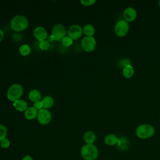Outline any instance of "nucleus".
<instances>
[{
	"label": "nucleus",
	"mask_w": 160,
	"mask_h": 160,
	"mask_svg": "<svg viewBox=\"0 0 160 160\" xmlns=\"http://www.w3.org/2000/svg\"><path fill=\"white\" fill-rule=\"evenodd\" d=\"M80 154L84 160H96L99 156V151L94 144H85L80 149Z\"/></svg>",
	"instance_id": "obj_1"
},
{
	"label": "nucleus",
	"mask_w": 160,
	"mask_h": 160,
	"mask_svg": "<svg viewBox=\"0 0 160 160\" xmlns=\"http://www.w3.org/2000/svg\"><path fill=\"white\" fill-rule=\"evenodd\" d=\"M11 29L16 32H21L26 29L29 26L28 18L23 15H16L10 21Z\"/></svg>",
	"instance_id": "obj_2"
},
{
	"label": "nucleus",
	"mask_w": 160,
	"mask_h": 160,
	"mask_svg": "<svg viewBox=\"0 0 160 160\" xmlns=\"http://www.w3.org/2000/svg\"><path fill=\"white\" fill-rule=\"evenodd\" d=\"M24 92L22 86L18 83H14L11 84L7 91V98L11 101H15L21 99Z\"/></svg>",
	"instance_id": "obj_3"
},
{
	"label": "nucleus",
	"mask_w": 160,
	"mask_h": 160,
	"mask_svg": "<svg viewBox=\"0 0 160 160\" xmlns=\"http://www.w3.org/2000/svg\"><path fill=\"white\" fill-rule=\"evenodd\" d=\"M155 133L154 128L149 124L139 125L136 129V136L140 139H148L152 137Z\"/></svg>",
	"instance_id": "obj_4"
},
{
	"label": "nucleus",
	"mask_w": 160,
	"mask_h": 160,
	"mask_svg": "<svg viewBox=\"0 0 160 160\" xmlns=\"http://www.w3.org/2000/svg\"><path fill=\"white\" fill-rule=\"evenodd\" d=\"M129 29V26L127 21L124 19L119 20L115 24L114 32L118 37L125 36Z\"/></svg>",
	"instance_id": "obj_5"
},
{
	"label": "nucleus",
	"mask_w": 160,
	"mask_h": 160,
	"mask_svg": "<svg viewBox=\"0 0 160 160\" xmlns=\"http://www.w3.org/2000/svg\"><path fill=\"white\" fill-rule=\"evenodd\" d=\"M81 46L86 52H92L96 46V41L93 36H84L81 41Z\"/></svg>",
	"instance_id": "obj_6"
},
{
	"label": "nucleus",
	"mask_w": 160,
	"mask_h": 160,
	"mask_svg": "<svg viewBox=\"0 0 160 160\" xmlns=\"http://www.w3.org/2000/svg\"><path fill=\"white\" fill-rule=\"evenodd\" d=\"M36 118L40 124L47 125L52 120V114L48 109L42 108L38 111Z\"/></svg>",
	"instance_id": "obj_7"
},
{
	"label": "nucleus",
	"mask_w": 160,
	"mask_h": 160,
	"mask_svg": "<svg viewBox=\"0 0 160 160\" xmlns=\"http://www.w3.org/2000/svg\"><path fill=\"white\" fill-rule=\"evenodd\" d=\"M66 29L65 26L61 23L56 24L51 31V35H52L56 41H61L63 38L66 36Z\"/></svg>",
	"instance_id": "obj_8"
},
{
	"label": "nucleus",
	"mask_w": 160,
	"mask_h": 160,
	"mask_svg": "<svg viewBox=\"0 0 160 160\" xmlns=\"http://www.w3.org/2000/svg\"><path fill=\"white\" fill-rule=\"evenodd\" d=\"M82 28L80 25L77 24L71 25L68 30V36L73 40L80 38L82 36Z\"/></svg>",
	"instance_id": "obj_9"
},
{
	"label": "nucleus",
	"mask_w": 160,
	"mask_h": 160,
	"mask_svg": "<svg viewBox=\"0 0 160 160\" xmlns=\"http://www.w3.org/2000/svg\"><path fill=\"white\" fill-rule=\"evenodd\" d=\"M33 35L34 38L38 40L39 42L45 39L48 38V32L46 29L41 26H36L33 31Z\"/></svg>",
	"instance_id": "obj_10"
},
{
	"label": "nucleus",
	"mask_w": 160,
	"mask_h": 160,
	"mask_svg": "<svg viewBox=\"0 0 160 160\" xmlns=\"http://www.w3.org/2000/svg\"><path fill=\"white\" fill-rule=\"evenodd\" d=\"M123 18L124 19L128 22H132L134 21L137 17V12L135 9L131 7H128L126 8L123 12Z\"/></svg>",
	"instance_id": "obj_11"
},
{
	"label": "nucleus",
	"mask_w": 160,
	"mask_h": 160,
	"mask_svg": "<svg viewBox=\"0 0 160 160\" xmlns=\"http://www.w3.org/2000/svg\"><path fill=\"white\" fill-rule=\"evenodd\" d=\"M14 108L19 112H24L28 108V102L22 99H18L13 102Z\"/></svg>",
	"instance_id": "obj_12"
},
{
	"label": "nucleus",
	"mask_w": 160,
	"mask_h": 160,
	"mask_svg": "<svg viewBox=\"0 0 160 160\" xmlns=\"http://www.w3.org/2000/svg\"><path fill=\"white\" fill-rule=\"evenodd\" d=\"M96 139V135L92 131H87L83 134V140L85 144H94Z\"/></svg>",
	"instance_id": "obj_13"
},
{
	"label": "nucleus",
	"mask_w": 160,
	"mask_h": 160,
	"mask_svg": "<svg viewBox=\"0 0 160 160\" xmlns=\"http://www.w3.org/2000/svg\"><path fill=\"white\" fill-rule=\"evenodd\" d=\"M24 112V116L28 120H33L37 118L38 111L33 106H29Z\"/></svg>",
	"instance_id": "obj_14"
},
{
	"label": "nucleus",
	"mask_w": 160,
	"mask_h": 160,
	"mask_svg": "<svg viewBox=\"0 0 160 160\" xmlns=\"http://www.w3.org/2000/svg\"><path fill=\"white\" fill-rule=\"evenodd\" d=\"M119 140V138L114 134H109L106 135L104 138V143L109 146H112L116 145Z\"/></svg>",
	"instance_id": "obj_15"
},
{
	"label": "nucleus",
	"mask_w": 160,
	"mask_h": 160,
	"mask_svg": "<svg viewBox=\"0 0 160 160\" xmlns=\"http://www.w3.org/2000/svg\"><path fill=\"white\" fill-rule=\"evenodd\" d=\"M28 98L31 101L34 102L41 100V94L39 90L36 89H32L28 93Z\"/></svg>",
	"instance_id": "obj_16"
},
{
	"label": "nucleus",
	"mask_w": 160,
	"mask_h": 160,
	"mask_svg": "<svg viewBox=\"0 0 160 160\" xmlns=\"http://www.w3.org/2000/svg\"><path fill=\"white\" fill-rule=\"evenodd\" d=\"M116 146L118 149L121 151H126L129 148V141L126 138L121 137V138H119Z\"/></svg>",
	"instance_id": "obj_17"
},
{
	"label": "nucleus",
	"mask_w": 160,
	"mask_h": 160,
	"mask_svg": "<svg viewBox=\"0 0 160 160\" xmlns=\"http://www.w3.org/2000/svg\"><path fill=\"white\" fill-rule=\"evenodd\" d=\"M41 102L42 103L43 108L48 109L49 108H51L54 105V100L52 96H46L42 99Z\"/></svg>",
	"instance_id": "obj_18"
},
{
	"label": "nucleus",
	"mask_w": 160,
	"mask_h": 160,
	"mask_svg": "<svg viewBox=\"0 0 160 160\" xmlns=\"http://www.w3.org/2000/svg\"><path fill=\"white\" fill-rule=\"evenodd\" d=\"M82 31L85 36H93L95 33V28L91 24H86L83 26Z\"/></svg>",
	"instance_id": "obj_19"
},
{
	"label": "nucleus",
	"mask_w": 160,
	"mask_h": 160,
	"mask_svg": "<svg viewBox=\"0 0 160 160\" xmlns=\"http://www.w3.org/2000/svg\"><path fill=\"white\" fill-rule=\"evenodd\" d=\"M134 69L131 64L128 65V66H125L124 68H123L122 75L125 78L129 79V78H132V76L134 75Z\"/></svg>",
	"instance_id": "obj_20"
},
{
	"label": "nucleus",
	"mask_w": 160,
	"mask_h": 160,
	"mask_svg": "<svg viewBox=\"0 0 160 160\" xmlns=\"http://www.w3.org/2000/svg\"><path fill=\"white\" fill-rule=\"evenodd\" d=\"M19 52L22 56H26L31 52V47L28 44H23L19 46Z\"/></svg>",
	"instance_id": "obj_21"
},
{
	"label": "nucleus",
	"mask_w": 160,
	"mask_h": 160,
	"mask_svg": "<svg viewBox=\"0 0 160 160\" xmlns=\"http://www.w3.org/2000/svg\"><path fill=\"white\" fill-rule=\"evenodd\" d=\"M8 129L6 126L2 124H0V141L7 138Z\"/></svg>",
	"instance_id": "obj_22"
},
{
	"label": "nucleus",
	"mask_w": 160,
	"mask_h": 160,
	"mask_svg": "<svg viewBox=\"0 0 160 160\" xmlns=\"http://www.w3.org/2000/svg\"><path fill=\"white\" fill-rule=\"evenodd\" d=\"M61 42L62 46H65V47H69L71 45H72V42H73V39H72L70 37H69L68 36H66L64 38H62V39L61 40Z\"/></svg>",
	"instance_id": "obj_23"
},
{
	"label": "nucleus",
	"mask_w": 160,
	"mask_h": 160,
	"mask_svg": "<svg viewBox=\"0 0 160 160\" xmlns=\"http://www.w3.org/2000/svg\"><path fill=\"white\" fill-rule=\"evenodd\" d=\"M39 46L41 50L46 51V50L49 49V48L50 47V42L47 39H45V40H43V41H41L39 42Z\"/></svg>",
	"instance_id": "obj_24"
},
{
	"label": "nucleus",
	"mask_w": 160,
	"mask_h": 160,
	"mask_svg": "<svg viewBox=\"0 0 160 160\" xmlns=\"http://www.w3.org/2000/svg\"><path fill=\"white\" fill-rule=\"evenodd\" d=\"M10 145H11V142L8 138H6L0 141V146L3 149L9 148Z\"/></svg>",
	"instance_id": "obj_25"
},
{
	"label": "nucleus",
	"mask_w": 160,
	"mask_h": 160,
	"mask_svg": "<svg viewBox=\"0 0 160 160\" xmlns=\"http://www.w3.org/2000/svg\"><path fill=\"white\" fill-rule=\"evenodd\" d=\"M80 2L84 6H91L96 3L95 0H81Z\"/></svg>",
	"instance_id": "obj_26"
},
{
	"label": "nucleus",
	"mask_w": 160,
	"mask_h": 160,
	"mask_svg": "<svg viewBox=\"0 0 160 160\" xmlns=\"http://www.w3.org/2000/svg\"><path fill=\"white\" fill-rule=\"evenodd\" d=\"M33 107L36 109L38 111L41 109L42 108H43L42 107V103L41 102V100L40 101H36L33 103Z\"/></svg>",
	"instance_id": "obj_27"
},
{
	"label": "nucleus",
	"mask_w": 160,
	"mask_h": 160,
	"mask_svg": "<svg viewBox=\"0 0 160 160\" xmlns=\"http://www.w3.org/2000/svg\"><path fill=\"white\" fill-rule=\"evenodd\" d=\"M47 40L49 42H53V41H54L55 40H56V39H55V38L52 36V35H49V36H48V38H47Z\"/></svg>",
	"instance_id": "obj_28"
},
{
	"label": "nucleus",
	"mask_w": 160,
	"mask_h": 160,
	"mask_svg": "<svg viewBox=\"0 0 160 160\" xmlns=\"http://www.w3.org/2000/svg\"><path fill=\"white\" fill-rule=\"evenodd\" d=\"M22 160H34V159L30 155H26L22 158Z\"/></svg>",
	"instance_id": "obj_29"
},
{
	"label": "nucleus",
	"mask_w": 160,
	"mask_h": 160,
	"mask_svg": "<svg viewBox=\"0 0 160 160\" xmlns=\"http://www.w3.org/2000/svg\"><path fill=\"white\" fill-rule=\"evenodd\" d=\"M4 31L0 29V42L2 41L3 38H4Z\"/></svg>",
	"instance_id": "obj_30"
},
{
	"label": "nucleus",
	"mask_w": 160,
	"mask_h": 160,
	"mask_svg": "<svg viewBox=\"0 0 160 160\" xmlns=\"http://www.w3.org/2000/svg\"><path fill=\"white\" fill-rule=\"evenodd\" d=\"M158 4H159V8H160V1L158 2Z\"/></svg>",
	"instance_id": "obj_31"
}]
</instances>
